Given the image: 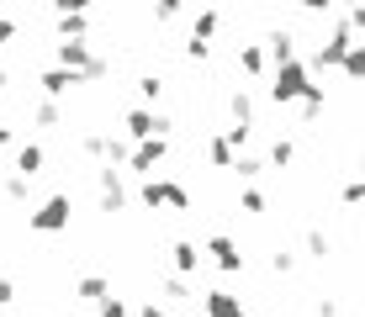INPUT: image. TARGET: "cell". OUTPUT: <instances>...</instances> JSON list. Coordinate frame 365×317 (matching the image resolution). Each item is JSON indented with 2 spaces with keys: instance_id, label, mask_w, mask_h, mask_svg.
Masks as SVG:
<instances>
[{
  "instance_id": "1",
  "label": "cell",
  "mask_w": 365,
  "mask_h": 317,
  "mask_svg": "<svg viewBox=\"0 0 365 317\" xmlns=\"http://www.w3.org/2000/svg\"><path fill=\"white\" fill-rule=\"evenodd\" d=\"M32 222L43 227V233H53V227H64V222H69V201H64V196H58V201H48V207L37 212Z\"/></svg>"
},
{
  "instance_id": "2",
  "label": "cell",
  "mask_w": 365,
  "mask_h": 317,
  "mask_svg": "<svg viewBox=\"0 0 365 317\" xmlns=\"http://www.w3.org/2000/svg\"><path fill=\"white\" fill-rule=\"evenodd\" d=\"M275 95H281V100L307 95V85H302V69H297V63H286V69H281V85H275Z\"/></svg>"
},
{
  "instance_id": "3",
  "label": "cell",
  "mask_w": 365,
  "mask_h": 317,
  "mask_svg": "<svg viewBox=\"0 0 365 317\" xmlns=\"http://www.w3.org/2000/svg\"><path fill=\"white\" fill-rule=\"evenodd\" d=\"M207 307H212V317H244V312H238V301H233V296H222V291H212Z\"/></svg>"
},
{
  "instance_id": "4",
  "label": "cell",
  "mask_w": 365,
  "mask_h": 317,
  "mask_svg": "<svg viewBox=\"0 0 365 317\" xmlns=\"http://www.w3.org/2000/svg\"><path fill=\"white\" fill-rule=\"evenodd\" d=\"M212 254H217V264H222V270H238V264H244V259L233 254V244H228V238H217V244H212Z\"/></svg>"
},
{
  "instance_id": "5",
  "label": "cell",
  "mask_w": 365,
  "mask_h": 317,
  "mask_svg": "<svg viewBox=\"0 0 365 317\" xmlns=\"http://www.w3.org/2000/svg\"><path fill=\"white\" fill-rule=\"evenodd\" d=\"M159 154H165V143H143V148H138V170H154Z\"/></svg>"
},
{
  "instance_id": "6",
  "label": "cell",
  "mask_w": 365,
  "mask_h": 317,
  "mask_svg": "<svg viewBox=\"0 0 365 317\" xmlns=\"http://www.w3.org/2000/svg\"><path fill=\"white\" fill-rule=\"evenodd\" d=\"M344 69L355 74V80H365V48H349V53H344Z\"/></svg>"
},
{
  "instance_id": "7",
  "label": "cell",
  "mask_w": 365,
  "mask_h": 317,
  "mask_svg": "<svg viewBox=\"0 0 365 317\" xmlns=\"http://www.w3.org/2000/svg\"><path fill=\"white\" fill-rule=\"evenodd\" d=\"M43 85H48V90H53V95H58V90H69V85H74V74H48V80H43Z\"/></svg>"
},
{
  "instance_id": "8",
  "label": "cell",
  "mask_w": 365,
  "mask_h": 317,
  "mask_svg": "<svg viewBox=\"0 0 365 317\" xmlns=\"http://www.w3.org/2000/svg\"><path fill=\"white\" fill-rule=\"evenodd\" d=\"M37 164H43V154H37V148H21V170L37 175Z\"/></svg>"
},
{
  "instance_id": "9",
  "label": "cell",
  "mask_w": 365,
  "mask_h": 317,
  "mask_svg": "<svg viewBox=\"0 0 365 317\" xmlns=\"http://www.w3.org/2000/svg\"><path fill=\"white\" fill-rule=\"evenodd\" d=\"M175 259H180V270H191V264H196V249H191V244H180V249H175Z\"/></svg>"
},
{
  "instance_id": "10",
  "label": "cell",
  "mask_w": 365,
  "mask_h": 317,
  "mask_svg": "<svg viewBox=\"0 0 365 317\" xmlns=\"http://www.w3.org/2000/svg\"><path fill=\"white\" fill-rule=\"evenodd\" d=\"M344 201H365V180H355V185H349V190H344Z\"/></svg>"
},
{
  "instance_id": "11",
  "label": "cell",
  "mask_w": 365,
  "mask_h": 317,
  "mask_svg": "<svg viewBox=\"0 0 365 317\" xmlns=\"http://www.w3.org/2000/svg\"><path fill=\"white\" fill-rule=\"evenodd\" d=\"M302 6H307V11H323V6H329V0H302Z\"/></svg>"
},
{
  "instance_id": "12",
  "label": "cell",
  "mask_w": 365,
  "mask_h": 317,
  "mask_svg": "<svg viewBox=\"0 0 365 317\" xmlns=\"http://www.w3.org/2000/svg\"><path fill=\"white\" fill-rule=\"evenodd\" d=\"M143 317H165V312H154V307H148V312H143Z\"/></svg>"
}]
</instances>
